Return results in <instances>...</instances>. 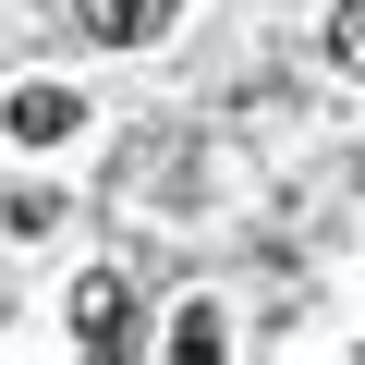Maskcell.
I'll list each match as a JSON object with an SVG mask.
<instances>
[{
	"mask_svg": "<svg viewBox=\"0 0 365 365\" xmlns=\"http://www.w3.org/2000/svg\"><path fill=\"white\" fill-rule=\"evenodd\" d=\"M0 134L13 146H61V134H86V98L73 86H13L0 98Z\"/></svg>",
	"mask_w": 365,
	"mask_h": 365,
	"instance_id": "cell-1",
	"label": "cell"
},
{
	"mask_svg": "<svg viewBox=\"0 0 365 365\" xmlns=\"http://www.w3.org/2000/svg\"><path fill=\"white\" fill-rule=\"evenodd\" d=\"M122 329H134V280L122 268H86L73 280V341L86 353H122Z\"/></svg>",
	"mask_w": 365,
	"mask_h": 365,
	"instance_id": "cell-2",
	"label": "cell"
},
{
	"mask_svg": "<svg viewBox=\"0 0 365 365\" xmlns=\"http://www.w3.org/2000/svg\"><path fill=\"white\" fill-rule=\"evenodd\" d=\"M73 25H86V37H110V49H146V37L170 25V0H73Z\"/></svg>",
	"mask_w": 365,
	"mask_h": 365,
	"instance_id": "cell-3",
	"label": "cell"
},
{
	"mask_svg": "<svg viewBox=\"0 0 365 365\" xmlns=\"http://www.w3.org/2000/svg\"><path fill=\"white\" fill-rule=\"evenodd\" d=\"M329 61L365 86V0H341V13H329Z\"/></svg>",
	"mask_w": 365,
	"mask_h": 365,
	"instance_id": "cell-4",
	"label": "cell"
}]
</instances>
